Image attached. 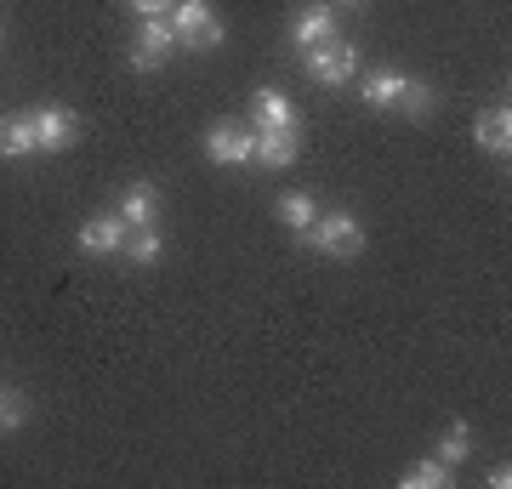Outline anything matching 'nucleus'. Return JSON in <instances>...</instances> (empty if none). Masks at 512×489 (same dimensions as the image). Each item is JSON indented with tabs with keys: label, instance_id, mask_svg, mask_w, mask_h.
<instances>
[{
	"label": "nucleus",
	"instance_id": "10",
	"mask_svg": "<svg viewBox=\"0 0 512 489\" xmlns=\"http://www.w3.org/2000/svg\"><path fill=\"white\" fill-rule=\"evenodd\" d=\"M251 126L256 131H302V120H296V109H291V97H285V91L262 86L251 97Z\"/></svg>",
	"mask_w": 512,
	"mask_h": 489
},
{
	"label": "nucleus",
	"instance_id": "21",
	"mask_svg": "<svg viewBox=\"0 0 512 489\" xmlns=\"http://www.w3.org/2000/svg\"><path fill=\"white\" fill-rule=\"evenodd\" d=\"M131 12H137V18H171V6H177V0H126Z\"/></svg>",
	"mask_w": 512,
	"mask_h": 489
},
{
	"label": "nucleus",
	"instance_id": "15",
	"mask_svg": "<svg viewBox=\"0 0 512 489\" xmlns=\"http://www.w3.org/2000/svg\"><path fill=\"white\" fill-rule=\"evenodd\" d=\"M274 217L285 222L291 234H308L313 217H319V200H313V194H302V188H291V194H279V200H274Z\"/></svg>",
	"mask_w": 512,
	"mask_h": 489
},
{
	"label": "nucleus",
	"instance_id": "1",
	"mask_svg": "<svg viewBox=\"0 0 512 489\" xmlns=\"http://www.w3.org/2000/svg\"><path fill=\"white\" fill-rule=\"evenodd\" d=\"M296 239H302L308 251H319V256H336V262H353V256H365V245H370L365 222L353 217V211H319L313 228L296 234Z\"/></svg>",
	"mask_w": 512,
	"mask_h": 489
},
{
	"label": "nucleus",
	"instance_id": "7",
	"mask_svg": "<svg viewBox=\"0 0 512 489\" xmlns=\"http://www.w3.org/2000/svg\"><path fill=\"white\" fill-rule=\"evenodd\" d=\"M29 120H35V143H40V154H63V148H74V137H80V120H74L69 109H57V103L35 109Z\"/></svg>",
	"mask_w": 512,
	"mask_h": 489
},
{
	"label": "nucleus",
	"instance_id": "12",
	"mask_svg": "<svg viewBox=\"0 0 512 489\" xmlns=\"http://www.w3.org/2000/svg\"><path fill=\"white\" fill-rule=\"evenodd\" d=\"M404 86H410V74L404 69H370L365 86H359V97H365V109H399Z\"/></svg>",
	"mask_w": 512,
	"mask_h": 489
},
{
	"label": "nucleus",
	"instance_id": "18",
	"mask_svg": "<svg viewBox=\"0 0 512 489\" xmlns=\"http://www.w3.org/2000/svg\"><path fill=\"white\" fill-rule=\"evenodd\" d=\"M399 484L404 489H444V484H450V467H444L439 455H427V461H416V467L404 472Z\"/></svg>",
	"mask_w": 512,
	"mask_h": 489
},
{
	"label": "nucleus",
	"instance_id": "14",
	"mask_svg": "<svg viewBox=\"0 0 512 489\" xmlns=\"http://www.w3.org/2000/svg\"><path fill=\"white\" fill-rule=\"evenodd\" d=\"M29 154H40L35 120H29V114H6V120H0V160H29Z\"/></svg>",
	"mask_w": 512,
	"mask_h": 489
},
{
	"label": "nucleus",
	"instance_id": "16",
	"mask_svg": "<svg viewBox=\"0 0 512 489\" xmlns=\"http://www.w3.org/2000/svg\"><path fill=\"white\" fill-rule=\"evenodd\" d=\"M131 262V268H154L165 256V239H160V228H131V239H126V251H120Z\"/></svg>",
	"mask_w": 512,
	"mask_h": 489
},
{
	"label": "nucleus",
	"instance_id": "5",
	"mask_svg": "<svg viewBox=\"0 0 512 489\" xmlns=\"http://www.w3.org/2000/svg\"><path fill=\"white\" fill-rule=\"evenodd\" d=\"M251 154H256V131L251 126L217 120V126L205 131V160L211 165H251Z\"/></svg>",
	"mask_w": 512,
	"mask_h": 489
},
{
	"label": "nucleus",
	"instance_id": "19",
	"mask_svg": "<svg viewBox=\"0 0 512 489\" xmlns=\"http://www.w3.org/2000/svg\"><path fill=\"white\" fill-rule=\"evenodd\" d=\"M23 421H29V399L18 387H0V433H18Z\"/></svg>",
	"mask_w": 512,
	"mask_h": 489
},
{
	"label": "nucleus",
	"instance_id": "13",
	"mask_svg": "<svg viewBox=\"0 0 512 489\" xmlns=\"http://www.w3.org/2000/svg\"><path fill=\"white\" fill-rule=\"evenodd\" d=\"M256 131V126H251ZM296 154H302V143H296V131H256V165H268V171H285V165H296Z\"/></svg>",
	"mask_w": 512,
	"mask_h": 489
},
{
	"label": "nucleus",
	"instance_id": "8",
	"mask_svg": "<svg viewBox=\"0 0 512 489\" xmlns=\"http://www.w3.org/2000/svg\"><path fill=\"white\" fill-rule=\"evenodd\" d=\"M291 40H296V52H313V46L336 40V6H325V0L302 6V12L291 18Z\"/></svg>",
	"mask_w": 512,
	"mask_h": 489
},
{
	"label": "nucleus",
	"instance_id": "9",
	"mask_svg": "<svg viewBox=\"0 0 512 489\" xmlns=\"http://www.w3.org/2000/svg\"><path fill=\"white\" fill-rule=\"evenodd\" d=\"M126 239H131V228L109 211V217H92V222H86V228L74 234V245H80L86 256H120V251H126Z\"/></svg>",
	"mask_w": 512,
	"mask_h": 489
},
{
	"label": "nucleus",
	"instance_id": "2",
	"mask_svg": "<svg viewBox=\"0 0 512 489\" xmlns=\"http://www.w3.org/2000/svg\"><path fill=\"white\" fill-rule=\"evenodd\" d=\"M171 29L183 40V52H217L222 40H228L222 18L211 12V0H177L171 6Z\"/></svg>",
	"mask_w": 512,
	"mask_h": 489
},
{
	"label": "nucleus",
	"instance_id": "4",
	"mask_svg": "<svg viewBox=\"0 0 512 489\" xmlns=\"http://www.w3.org/2000/svg\"><path fill=\"white\" fill-rule=\"evenodd\" d=\"M171 52H183V40H177L171 18H143V35L131 40V69H137V74H154Z\"/></svg>",
	"mask_w": 512,
	"mask_h": 489
},
{
	"label": "nucleus",
	"instance_id": "17",
	"mask_svg": "<svg viewBox=\"0 0 512 489\" xmlns=\"http://www.w3.org/2000/svg\"><path fill=\"white\" fill-rule=\"evenodd\" d=\"M444 461V467L456 472L461 461H467V455H473V427H467V421H450V427H444V438H439V450H433Z\"/></svg>",
	"mask_w": 512,
	"mask_h": 489
},
{
	"label": "nucleus",
	"instance_id": "6",
	"mask_svg": "<svg viewBox=\"0 0 512 489\" xmlns=\"http://www.w3.org/2000/svg\"><path fill=\"white\" fill-rule=\"evenodd\" d=\"M473 143H478V154H490V160H507V154H512V109H507V103H490V109H478Z\"/></svg>",
	"mask_w": 512,
	"mask_h": 489
},
{
	"label": "nucleus",
	"instance_id": "11",
	"mask_svg": "<svg viewBox=\"0 0 512 489\" xmlns=\"http://www.w3.org/2000/svg\"><path fill=\"white\" fill-rule=\"evenodd\" d=\"M114 217L126 228H160V188L154 182H131L120 194V205H114Z\"/></svg>",
	"mask_w": 512,
	"mask_h": 489
},
{
	"label": "nucleus",
	"instance_id": "20",
	"mask_svg": "<svg viewBox=\"0 0 512 489\" xmlns=\"http://www.w3.org/2000/svg\"><path fill=\"white\" fill-rule=\"evenodd\" d=\"M399 109L410 114V120H427V114H433V86H427V80H410L404 97H399Z\"/></svg>",
	"mask_w": 512,
	"mask_h": 489
},
{
	"label": "nucleus",
	"instance_id": "23",
	"mask_svg": "<svg viewBox=\"0 0 512 489\" xmlns=\"http://www.w3.org/2000/svg\"><path fill=\"white\" fill-rule=\"evenodd\" d=\"M342 6H370V0H342Z\"/></svg>",
	"mask_w": 512,
	"mask_h": 489
},
{
	"label": "nucleus",
	"instance_id": "22",
	"mask_svg": "<svg viewBox=\"0 0 512 489\" xmlns=\"http://www.w3.org/2000/svg\"><path fill=\"white\" fill-rule=\"evenodd\" d=\"M490 484H495V489H507V484H512V467H507V461H501V467H490Z\"/></svg>",
	"mask_w": 512,
	"mask_h": 489
},
{
	"label": "nucleus",
	"instance_id": "3",
	"mask_svg": "<svg viewBox=\"0 0 512 489\" xmlns=\"http://www.w3.org/2000/svg\"><path fill=\"white\" fill-rule=\"evenodd\" d=\"M302 69H308V80H319V86H348L353 74H359V46L336 35V40H325V46L302 52Z\"/></svg>",
	"mask_w": 512,
	"mask_h": 489
}]
</instances>
